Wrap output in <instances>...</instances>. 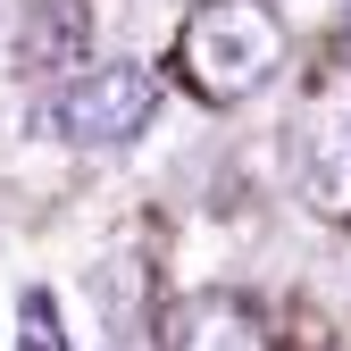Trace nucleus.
I'll list each match as a JSON object with an SVG mask.
<instances>
[{"label": "nucleus", "instance_id": "nucleus-1", "mask_svg": "<svg viewBox=\"0 0 351 351\" xmlns=\"http://www.w3.org/2000/svg\"><path fill=\"white\" fill-rule=\"evenodd\" d=\"M176 67L209 109H234L285 67V17L268 0H201L176 34Z\"/></svg>", "mask_w": 351, "mask_h": 351}, {"label": "nucleus", "instance_id": "nucleus-2", "mask_svg": "<svg viewBox=\"0 0 351 351\" xmlns=\"http://www.w3.org/2000/svg\"><path fill=\"white\" fill-rule=\"evenodd\" d=\"M151 117H159V75L134 67V59L84 67L67 93H51V109H42V125H51L59 143H75V151H117V143H134Z\"/></svg>", "mask_w": 351, "mask_h": 351}, {"label": "nucleus", "instance_id": "nucleus-3", "mask_svg": "<svg viewBox=\"0 0 351 351\" xmlns=\"http://www.w3.org/2000/svg\"><path fill=\"white\" fill-rule=\"evenodd\" d=\"M93 67V9L84 0H34L9 34V75L17 84H67Z\"/></svg>", "mask_w": 351, "mask_h": 351}, {"label": "nucleus", "instance_id": "nucleus-4", "mask_svg": "<svg viewBox=\"0 0 351 351\" xmlns=\"http://www.w3.org/2000/svg\"><path fill=\"white\" fill-rule=\"evenodd\" d=\"M159 351H268V318L243 293H184L159 318Z\"/></svg>", "mask_w": 351, "mask_h": 351}, {"label": "nucleus", "instance_id": "nucleus-5", "mask_svg": "<svg viewBox=\"0 0 351 351\" xmlns=\"http://www.w3.org/2000/svg\"><path fill=\"white\" fill-rule=\"evenodd\" d=\"M17 351H51V335H42V326H34V335H25V343H17Z\"/></svg>", "mask_w": 351, "mask_h": 351}, {"label": "nucleus", "instance_id": "nucleus-6", "mask_svg": "<svg viewBox=\"0 0 351 351\" xmlns=\"http://www.w3.org/2000/svg\"><path fill=\"white\" fill-rule=\"evenodd\" d=\"M343 51H351V17H343Z\"/></svg>", "mask_w": 351, "mask_h": 351}]
</instances>
